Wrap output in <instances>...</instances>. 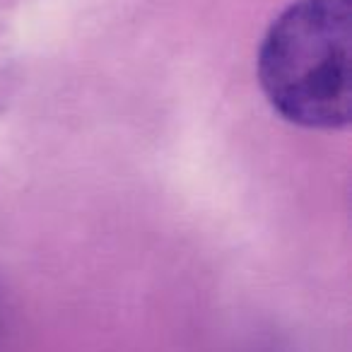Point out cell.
Masks as SVG:
<instances>
[{"mask_svg": "<svg viewBox=\"0 0 352 352\" xmlns=\"http://www.w3.org/2000/svg\"><path fill=\"white\" fill-rule=\"evenodd\" d=\"M352 0H297L268 27L258 51L261 89L302 128L336 131L352 116Z\"/></svg>", "mask_w": 352, "mask_h": 352, "instance_id": "obj_1", "label": "cell"}]
</instances>
